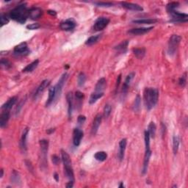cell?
I'll use <instances>...</instances> for the list:
<instances>
[{"label": "cell", "mask_w": 188, "mask_h": 188, "mask_svg": "<svg viewBox=\"0 0 188 188\" xmlns=\"http://www.w3.org/2000/svg\"><path fill=\"white\" fill-rule=\"evenodd\" d=\"M135 76V72H132L130 73V74H128L127 75V77H126L125 81H124L123 87H122V95H126L127 94V92H128L129 86H130L131 83H132V79H134Z\"/></svg>", "instance_id": "cell-15"}, {"label": "cell", "mask_w": 188, "mask_h": 188, "mask_svg": "<svg viewBox=\"0 0 188 188\" xmlns=\"http://www.w3.org/2000/svg\"><path fill=\"white\" fill-rule=\"evenodd\" d=\"M10 180H11V182L15 184H19L21 183V177H20L19 173H18L16 170L13 171L11 177H10Z\"/></svg>", "instance_id": "cell-33"}, {"label": "cell", "mask_w": 188, "mask_h": 188, "mask_svg": "<svg viewBox=\"0 0 188 188\" xmlns=\"http://www.w3.org/2000/svg\"><path fill=\"white\" fill-rule=\"evenodd\" d=\"M121 5L123 8L129 10H133V11H143V7L140 6V5L135 4V3L123 2H121Z\"/></svg>", "instance_id": "cell-19"}, {"label": "cell", "mask_w": 188, "mask_h": 188, "mask_svg": "<svg viewBox=\"0 0 188 188\" xmlns=\"http://www.w3.org/2000/svg\"><path fill=\"white\" fill-rule=\"evenodd\" d=\"M102 120V116L100 114L96 115V117L94 118V121H93L92 127H91V135H96L97 133L98 129H99L100 125L101 123Z\"/></svg>", "instance_id": "cell-16"}, {"label": "cell", "mask_w": 188, "mask_h": 188, "mask_svg": "<svg viewBox=\"0 0 188 188\" xmlns=\"http://www.w3.org/2000/svg\"><path fill=\"white\" fill-rule=\"evenodd\" d=\"M60 160H61V159H60L58 156H57V155H53L52 157V161L53 162V164L55 165H57L58 164L60 163Z\"/></svg>", "instance_id": "cell-47"}, {"label": "cell", "mask_w": 188, "mask_h": 188, "mask_svg": "<svg viewBox=\"0 0 188 188\" xmlns=\"http://www.w3.org/2000/svg\"><path fill=\"white\" fill-rule=\"evenodd\" d=\"M120 80H121V75H120L118 76V78H117V81H116V90H117V89H118V86H119L120 83Z\"/></svg>", "instance_id": "cell-50"}, {"label": "cell", "mask_w": 188, "mask_h": 188, "mask_svg": "<svg viewBox=\"0 0 188 188\" xmlns=\"http://www.w3.org/2000/svg\"><path fill=\"white\" fill-rule=\"evenodd\" d=\"M9 18L20 24L26 22L29 18V10H27L26 4L18 5L16 8L9 13Z\"/></svg>", "instance_id": "cell-2"}, {"label": "cell", "mask_w": 188, "mask_h": 188, "mask_svg": "<svg viewBox=\"0 0 188 188\" xmlns=\"http://www.w3.org/2000/svg\"><path fill=\"white\" fill-rule=\"evenodd\" d=\"M111 112H112V107H111V105H109V104L105 105V107H104V111H103L104 117H105V118H108V117L110 116Z\"/></svg>", "instance_id": "cell-38"}, {"label": "cell", "mask_w": 188, "mask_h": 188, "mask_svg": "<svg viewBox=\"0 0 188 188\" xmlns=\"http://www.w3.org/2000/svg\"><path fill=\"white\" fill-rule=\"evenodd\" d=\"M171 16V22L173 23H182L187 22L188 20V15L183 13H180L176 10L170 13Z\"/></svg>", "instance_id": "cell-7"}, {"label": "cell", "mask_w": 188, "mask_h": 188, "mask_svg": "<svg viewBox=\"0 0 188 188\" xmlns=\"http://www.w3.org/2000/svg\"><path fill=\"white\" fill-rule=\"evenodd\" d=\"M67 103H68V118H71L72 116L73 110V103H74V96L72 92H68L66 95Z\"/></svg>", "instance_id": "cell-24"}, {"label": "cell", "mask_w": 188, "mask_h": 188, "mask_svg": "<svg viewBox=\"0 0 188 188\" xmlns=\"http://www.w3.org/2000/svg\"><path fill=\"white\" fill-rule=\"evenodd\" d=\"M14 54L19 56H27L30 54V50L28 48V46L26 42H23V43H19L15 46L13 49Z\"/></svg>", "instance_id": "cell-9"}, {"label": "cell", "mask_w": 188, "mask_h": 188, "mask_svg": "<svg viewBox=\"0 0 188 188\" xmlns=\"http://www.w3.org/2000/svg\"><path fill=\"white\" fill-rule=\"evenodd\" d=\"M147 131L149 133L150 138H154L155 137V135H156V131H157V127L156 125H155L154 122H151V123H149Z\"/></svg>", "instance_id": "cell-36"}, {"label": "cell", "mask_w": 188, "mask_h": 188, "mask_svg": "<svg viewBox=\"0 0 188 188\" xmlns=\"http://www.w3.org/2000/svg\"><path fill=\"white\" fill-rule=\"evenodd\" d=\"M0 19H1V27H2L4 25L8 24L9 23V18H8V16L6 15H4V14H2L1 16H0Z\"/></svg>", "instance_id": "cell-43"}, {"label": "cell", "mask_w": 188, "mask_h": 188, "mask_svg": "<svg viewBox=\"0 0 188 188\" xmlns=\"http://www.w3.org/2000/svg\"><path fill=\"white\" fill-rule=\"evenodd\" d=\"M1 65L2 68L5 69H9L11 68L12 64L8 59H5V58H2L1 60Z\"/></svg>", "instance_id": "cell-41"}, {"label": "cell", "mask_w": 188, "mask_h": 188, "mask_svg": "<svg viewBox=\"0 0 188 188\" xmlns=\"http://www.w3.org/2000/svg\"><path fill=\"white\" fill-rule=\"evenodd\" d=\"M128 45H129L128 41H122L120 43H119L118 46H116L115 47V49H116L117 52H118L124 53L127 52Z\"/></svg>", "instance_id": "cell-29"}, {"label": "cell", "mask_w": 188, "mask_h": 188, "mask_svg": "<svg viewBox=\"0 0 188 188\" xmlns=\"http://www.w3.org/2000/svg\"><path fill=\"white\" fill-rule=\"evenodd\" d=\"M40 27H41V25H40L38 23H33V24H30L27 25V28L28 29V30H37V29L40 28Z\"/></svg>", "instance_id": "cell-45"}, {"label": "cell", "mask_w": 188, "mask_h": 188, "mask_svg": "<svg viewBox=\"0 0 188 188\" xmlns=\"http://www.w3.org/2000/svg\"><path fill=\"white\" fill-rule=\"evenodd\" d=\"M50 85V81L49 79H44L41 82V83L40 84L39 86L38 87V88L36 89L35 92L33 95V99L36 100L40 96H41L42 94L43 93V91L46 90L47 87H49V85Z\"/></svg>", "instance_id": "cell-11"}, {"label": "cell", "mask_w": 188, "mask_h": 188, "mask_svg": "<svg viewBox=\"0 0 188 188\" xmlns=\"http://www.w3.org/2000/svg\"><path fill=\"white\" fill-rule=\"evenodd\" d=\"M25 164H26L27 167L28 168L29 171H30V172L32 173V171H33V167H32L31 162L29 161V160H26V161H25Z\"/></svg>", "instance_id": "cell-49"}, {"label": "cell", "mask_w": 188, "mask_h": 188, "mask_svg": "<svg viewBox=\"0 0 188 188\" xmlns=\"http://www.w3.org/2000/svg\"><path fill=\"white\" fill-rule=\"evenodd\" d=\"M43 10L39 8H32L29 10V17L32 20H37L41 17Z\"/></svg>", "instance_id": "cell-21"}, {"label": "cell", "mask_w": 188, "mask_h": 188, "mask_svg": "<svg viewBox=\"0 0 188 188\" xmlns=\"http://www.w3.org/2000/svg\"><path fill=\"white\" fill-rule=\"evenodd\" d=\"M29 131H30V129L29 128H25L24 129L22 135H21V140H20V149H21V152H22L23 154H25L27 151V139L29 134Z\"/></svg>", "instance_id": "cell-14"}, {"label": "cell", "mask_w": 188, "mask_h": 188, "mask_svg": "<svg viewBox=\"0 0 188 188\" xmlns=\"http://www.w3.org/2000/svg\"><path fill=\"white\" fill-rule=\"evenodd\" d=\"M144 104L148 110H151L157 105L159 98V91L154 87H146L143 93Z\"/></svg>", "instance_id": "cell-1"}, {"label": "cell", "mask_w": 188, "mask_h": 188, "mask_svg": "<svg viewBox=\"0 0 188 188\" xmlns=\"http://www.w3.org/2000/svg\"><path fill=\"white\" fill-rule=\"evenodd\" d=\"M133 23L138 24H153L157 22V20L154 19H137L132 21Z\"/></svg>", "instance_id": "cell-27"}, {"label": "cell", "mask_w": 188, "mask_h": 188, "mask_svg": "<svg viewBox=\"0 0 188 188\" xmlns=\"http://www.w3.org/2000/svg\"><path fill=\"white\" fill-rule=\"evenodd\" d=\"M118 187H119L120 188H122V187H125V186H124V184H123V182H120V185L118 186Z\"/></svg>", "instance_id": "cell-56"}, {"label": "cell", "mask_w": 188, "mask_h": 188, "mask_svg": "<svg viewBox=\"0 0 188 188\" xmlns=\"http://www.w3.org/2000/svg\"><path fill=\"white\" fill-rule=\"evenodd\" d=\"M154 29V27H140V28H134L128 31V33L134 35H140L146 34Z\"/></svg>", "instance_id": "cell-17"}, {"label": "cell", "mask_w": 188, "mask_h": 188, "mask_svg": "<svg viewBox=\"0 0 188 188\" xmlns=\"http://www.w3.org/2000/svg\"><path fill=\"white\" fill-rule=\"evenodd\" d=\"M101 38V35H93L87 39V41H85V45L87 46H92L96 44L97 42L99 41V39Z\"/></svg>", "instance_id": "cell-31"}, {"label": "cell", "mask_w": 188, "mask_h": 188, "mask_svg": "<svg viewBox=\"0 0 188 188\" xmlns=\"http://www.w3.org/2000/svg\"><path fill=\"white\" fill-rule=\"evenodd\" d=\"M75 97L77 101H82L84 98V94L80 91L77 90L75 92Z\"/></svg>", "instance_id": "cell-46"}, {"label": "cell", "mask_w": 188, "mask_h": 188, "mask_svg": "<svg viewBox=\"0 0 188 188\" xmlns=\"http://www.w3.org/2000/svg\"><path fill=\"white\" fill-rule=\"evenodd\" d=\"M180 144V139L179 136H173V154H176L179 151V148Z\"/></svg>", "instance_id": "cell-32"}, {"label": "cell", "mask_w": 188, "mask_h": 188, "mask_svg": "<svg viewBox=\"0 0 188 188\" xmlns=\"http://www.w3.org/2000/svg\"><path fill=\"white\" fill-rule=\"evenodd\" d=\"M3 175H4V170L2 168L1 169V176H0V177H1V178H2Z\"/></svg>", "instance_id": "cell-55"}, {"label": "cell", "mask_w": 188, "mask_h": 188, "mask_svg": "<svg viewBox=\"0 0 188 188\" xmlns=\"http://www.w3.org/2000/svg\"><path fill=\"white\" fill-rule=\"evenodd\" d=\"M109 20L108 18L107 17H99L95 21L94 24V30L96 32H99V31L103 30L105 27H107L109 24Z\"/></svg>", "instance_id": "cell-8"}, {"label": "cell", "mask_w": 188, "mask_h": 188, "mask_svg": "<svg viewBox=\"0 0 188 188\" xmlns=\"http://www.w3.org/2000/svg\"><path fill=\"white\" fill-rule=\"evenodd\" d=\"M48 13L52 16H56L57 13L54 10H48Z\"/></svg>", "instance_id": "cell-51"}, {"label": "cell", "mask_w": 188, "mask_h": 188, "mask_svg": "<svg viewBox=\"0 0 188 188\" xmlns=\"http://www.w3.org/2000/svg\"><path fill=\"white\" fill-rule=\"evenodd\" d=\"M150 135L148 131H145L144 132V140H145V156H144L143 160V174H146L147 173L148 167H149V161H150V158L151 156V151L150 149Z\"/></svg>", "instance_id": "cell-4"}, {"label": "cell", "mask_w": 188, "mask_h": 188, "mask_svg": "<svg viewBox=\"0 0 188 188\" xmlns=\"http://www.w3.org/2000/svg\"><path fill=\"white\" fill-rule=\"evenodd\" d=\"M76 24L74 19H68L62 21L60 24V27L62 30L72 31L76 27Z\"/></svg>", "instance_id": "cell-13"}, {"label": "cell", "mask_w": 188, "mask_h": 188, "mask_svg": "<svg viewBox=\"0 0 188 188\" xmlns=\"http://www.w3.org/2000/svg\"><path fill=\"white\" fill-rule=\"evenodd\" d=\"M96 5L98 7H103V8H109L112 7L113 5V3L112 2H96Z\"/></svg>", "instance_id": "cell-44"}, {"label": "cell", "mask_w": 188, "mask_h": 188, "mask_svg": "<svg viewBox=\"0 0 188 188\" xmlns=\"http://www.w3.org/2000/svg\"><path fill=\"white\" fill-rule=\"evenodd\" d=\"M61 160L64 166L65 176L70 182H74V173L72 165V160L68 153L63 150H61Z\"/></svg>", "instance_id": "cell-3"}, {"label": "cell", "mask_w": 188, "mask_h": 188, "mask_svg": "<svg viewBox=\"0 0 188 188\" xmlns=\"http://www.w3.org/2000/svg\"><path fill=\"white\" fill-rule=\"evenodd\" d=\"M74 182H70V181H69L68 183L66 184V187H68V188L73 187V186H74Z\"/></svg>", "instance_id": "cell-52"}, {"label": "cell", "mask_w": 188, "mask_h": 188, "mask_svg": "<svg viewBox=\"0 0 188 188\" xmlns=\"http://www.w3.org/2000/svg\"><path fill=\"white\" fill-rule=\"evenodd\" d=\"M86 81V75L83 72L79 73L77 77V84L79 87H83Z\"/></svg>", "instance_id": "cell-37"}, {"label": "cell", "mask_w": 188, "mask_h": 188, "mask_svg": "<svg viewBox=\"0 0 188 188\" xmlns=\"http://www.w3.org/2000/svg\"><path fill=\"white\" fill-rule=\"evenodd\" d=\"M132 52L137 58H138V59H143L144 56H145L146 51L145 48H135L133 49Z\"/></svg>", "instance_id": "cell-30"}, {"label": "cell", "mask_w": 188, "mask_h": 188, "mask_svg": "<svg viewBox=\"0 0 188 188\" xmlns=\"http://www.w3.org/2000/svg\"><path fill=\"white\" fill-rule=\"evenodd\" d=\"M140 105H141V97L140 95H137L134 101V104H133V110L135 112H138L140 109Z\"/></svg>", "instance_id": "cell-34"}, {"label": "cell", "mask_w": 188, "mask_h": 188, "mask_svg": "<svg viewBox=\"0 0 188 188\" xmlns=\"http://www.w3.org/2000/svg\"><path fill=\"white\" fill-rule=\"evenodd\" d=\"M186 84H187V73L185 72L183 75L179 78V85L181 87H184Z\"/></svg>", "instance_id": "cell-42"}, {"label": "cell", "mask_w": 188, "mask_h": 188, "mask_svg": "<svg viewBox=\"0 0 188 188\" xmlns=\"http://www.w3.org/2000/svg\"><path fill=\"white\" fill-rule=\"evenodd\" d=\"M179 2H173L169 3V4L167 5L168 12L170 13H171V12L174 11V10H176V9L179 7Z\"/></svg>", "instance_id": "cell-39"}, {"label": "cell", "mask_w": 188, "mask_h": 188, "mask_svg": "<svg viewBox=\"0 0 188 188\" xmlns=\"http://www.w3.org/2000/svg\"><path fill=\"white\" fill-rule=\"evenodd\" d=\"M104 94H105V93H96L94 91V92L90 95V99H89V103H90V105H94L99 98L103 97Z\"/></svg>", "instance_id": "cell-28"}, {"label": "cell", "mask_w": 188, "mask_h": 188, "mask_svg": "<svg viewBox=\"0 0 188 188\" xmlns=\"http://www.w3.org/2000/svg\"><path fill=\"white\" fill-rule=\"evenodd\" d=\"M26 99H27L26 98H23V99H21V101H20L19 103H18V105H17V106H16V109H15V115H16V116H17V115L19 114L20 111H21V109H22L23 106H24V105L25 101H26Z\"/></svg>", "instance_id": "cell-40"}, {"label": "cell", "mask_w": 188, "mask_h": 188, "mask_svg": "<svg viewBox=\"0 0 188 188\" xmlns=\"http://www.w3.org/2000/svg\"><path fill=\"white\" fill-rule=\"evenodd\" d=\"M84 132L79 128H75L73 131V143L75 146H79L83 138Z\"/></svg>", "instance_id": "cell-12"}, {"label": "cell", "mask_w": 188, "mask_h": 188, "mask_svg": "<svg viewBox=\"0 0 188 188\" xmlns=\"http://www.w3.org/2000/svg\"><path fill=\"white\" fill-rule=\"evenodd\" d=\"M56 98V89H55V85L54 86L50 87L49 88V96H48V99H47L46 102V106L49 107V105H51L54 102V100Z\"/></svg>", "instance_id": "cell-23"}, {"label": "cell", "mask_w": 188, "mask_h": 188, "mask_svg": "<svg viewBox=\"0 0 188 188\" xmlns=\"http://www.w3.org/2000/svg\"><path fill=\"white\" fill-rule=\"evenodd\" d=\"M94 158L97 161L104 162L107 159V154L105 151H98L94 154Z\"/></svg>", "instance_id": "cell-35"}, {"label": "cell", "mask_w": 188, "mask_h": 188, "mask_svg": "<svg viewBox=\"0 0 188 188\" xmlns=\"http://www.w3.org/2000/svg\"><path fill=\"white\" fill-rule=\"evenodd\" d=\"M54 131H55V129H54V128H53V129H47L46 132H47V134L51 135V134H52V133L54 132Z\"/></svg>", "instance_id": "cell-53"}, {"label": "cell", "mask_w": 188, "mask_h": 188, "mask_svg": "<svg viewBox=\"0 0 188 188\" xmlns=\"http://www.w3.org/2000/svg\"><path fill=\"white\" fill-rule=\"evenodd\" d=\"M86 120V117L85 116H83V115H80V116H78L77 118V121L79 124H83L85 123V121Z\"/></svg>", "instance_id": "cell-48"}, {"label": "cell", "mask_w": 188, "mask_h": 188, "mask_svg": "<svg viewBox=\"0 0 188 188\" xmlns=\"http://www.w3.org/2000/svg\"><path fill=\"white\" fill-rule=\"evenodd\" d=\"M182 38L178 35H173L170 38L168 41V53L170 56L174 55L176 53L179 44Z\"/></svg>", "instance_id": "cell-5"}, {"label": "cell", "mask_w": 188, "mask_h": 188, "mask_svg": "<svg viewBox=\"0 0 188 188\" xmlns=\"http://www.w3.org/2000/svg\"><path fill=\"white\" fill-rule=\"evenodd\" d=\"M38 64H39V60H35L33 62L30 63L29 65H27L23 69L22 72L24 73H30L32 72L33 71L38 67Z\"/></svg>", "instance_id": "cell-26"}, {"label": "cell", "mask_w": 188, "mask_h": 188, "mask_svg": "<svg viewBox=\"0 0 188 188\" xmlns=\"http://www.w3.org/2000/svg\"><path fill=\"white\" fill-rule=\"evenodd\" d=\"M10 111H2L0 116V127L4 128L7 126L8 120L10 119Z\"/></svg>", "instance_id": "cell-22"}, {"label": "cell", "mask_w": 188, "mask_h": 188, "mask_svg": "<svg viewBox=\"0 0 188 188\" xmlns=\"http://www.w3.org/2000/svg\"><path fill=\"white\" fill-rule=\"evenodd\" d=\"M106 79L105 78H101L98 79L95 87V92L96 93H104L106 87Z\"/></svg>", "instance_id": "cell-25"}, {"label": "cell", "mask_w": 188, "mask_h": 188, "mask_svg": "<svg viewBox=\"0 0 188 188\" xmlns=\"http://www.w3.org/2000/svg\"><path fill=\"white\" fill-rule=\"evenodd\" d=\"M127 145V140L126 138H123L120 140L119 142V150L118 152V157L120 161H122L124 158V154H125L126 148Z\"/></svg>", "instance_id": "cell-18"}, {"label": "cell", "mask_w": 188, "mask_h": 188, "mask_svg": "<svg viewBox=\"0 0 188 188\" xmlns=\"http://www.w3.org/2000/svg\"><path fill=\"white\" fill-rule=\"evenodd\" d=\"M68 74H67V73H64V74H63V75L61 76V77L60 78L59 81H58V83L57 85H55V89H56V98L55 100L58 99V98H60V95H61L62 90H63V87L64 86L65 82H66L67 79H68Z\"/></svg>", "instance_id": "cell-10"}, {"label": "cell", "mask_w": 188, "mask_h": 188, "mask_svg": "<svg viewBox=\"0 0 188 188\" xmlns=\"http://www.w3.org/2000/svg\"><path fill=\"white\" fill-rule=\"evenodd\" d=\"M40 148H41V165L46 167L47 164V154L49 151V140L46 139H42L39 141Z\"/></svg>", "instance_id": "cell-6"}, {"label": "cell", "mask_w": 188, "mask_h": 188, "mask_svg": "<svg viewBox=\"0 0 188 188\" xmlns=\"http://www.w3.org/2000/svg\"><path fill=\"white\" fill-rule=\"evenodd\" d=\"M54 179H55L56 182H59V176H58V174L57 173H54Z\"/></svg>", "instance_id": "cell-54"}, {"label": "cell", "mask_w": 188, "mask_h": 188, "mask_svg": "<svg viewBox=\"0 0 188 188\" xmlns=\"http://www.w3.org/2000/svg\"><path fill=\"white\" fill-rule=\"evenodd\" d=\"M17 101L18 98L16 96H13V97L9 98L8 101L5 102V104H3L1 108L2 109V111H10V109L16 105Z\"/></svg>", "instance_id": "cell-20"}]
</instances>
